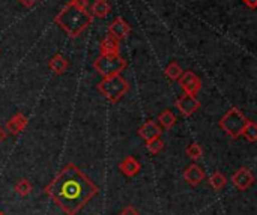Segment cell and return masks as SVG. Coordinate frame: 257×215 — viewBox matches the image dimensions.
<instances>
[{"instance_id": "18", "label": "cell", "mask_w": 257, "mask_h": 215, "mask_svg": "<svg viewBox=\"0 0 257 215\" xmlns=\"http://www.w3.org/2000/svg\"><path fill=\"white\" fill-rule=\"evenodd\" d=\"M182 68H181V65L178 63V62H170L167 66H166V69H164V74H166V77L169 78V80H172V81H178V78L182 75Z\"/></svg>"}, {"instance_id": "23", "label": "cell", "mask_w": 257, "mask_h": 215, "mask_svg": "<svg viewBox=\"0 0 257 215\" xmlns=\"http://www.w3.org/2000/svg\"><path fill=\"white\" fill-rule=\"evenodd\" d=\"M163 148H164V143H163V140L160 137H155V139H151V140L146 142V149L154 155L160 154L163 151Z\"/></svg>"}, {"instance_id": "17", "label": "cell", "mask_w": 257, "mask_h": 215, "mask_svg": "<svg viewBox=\"0 0 257 215\" xmlns=\"http://www.w3.org/2000/svg\"><path fill=\"white\" fill-rule=\"evenodd\" d=\"M158 122H160V125H161L163 128L172 130V128L175 127V124H176V116H175V113H173L170 109H167V110H164L163 113H160Z\"/></svg>"}, {"instance_id": "5", "label": "cell", "mask_w": 257, "mask_h": 215, "mask_svg": "<svg viewBox=\"0 0 257 215\" xmlns=\"http://www.w3.org/2000/svg\"><path fill=\"white\" fill-rule=\"evenodd\" d=\"M126 65L128 63L120 56V53H117V54H99L93 60L95 71L98 74H101L102 77H110V75L120 74L126 68Z\"/></svg>"}, {"instance_id": "7", "label": "cell", "mask_w": 257, "mask_h": 215, "mask_svg": "<svg viewBox=\"0 0 257 215\" xmlns=\"http://www.w3.org/2000/svg\"><path fill=\"white\" fill-rule=\"evenodd\" d=\"M200 101L193 96V95H188V93H184L182 96H179L176 99V109L179 110V113L185 118H190L193 116L199 109H200Z\"/></svg>"}, {"instance_id": "9", "label": "cell", "mask_w": 257, "mask_h": 215, "mask_svg": "<svg viewBox=\"0 0 257 215\" xmlns=\"http://www.w3.org/2000/svg\"><path fill=\"white\" fill-rule=\"evenodd\" d=\"M232 184L241 190V191H245L248 190L253 184H254V175L250 169H245V167H241L238 169L233 175H232Z\"/></svg>"}, {"instance_id": "16", "label": "cell", "mask_w": 257, "mask_h": 215, "mask_svg": "<svg viewBox=\"0 0 257 215\" xmlns=\"http://www.w3.org/2000/svg\"><path fill=\"white\" fill-rule=\"evenodd\" d=\"M110 12H111V5L108 3V0H95L90 8L92 17L96 18H105Z\"/></svg>"}, {"instance_id": "12", "label": "cell", "mask_w": 257, "mask_h": 215, "mask_svg": "<svg viewBox=\"0 0 257 215\" xmlns=\"http://www.w3.org/2000/svg\"><path fill=\"white\" fill-rule=\"evenodd\" d=\"M139 136H140L142 139H145L146 142L151 140V139L160 137V136H161V127L158 125L157 121H148V122H145V124L139 128Z\"/></svg>"}, {"instance_id": "3", "label": "cell", "mask_w": 257, "mask_h": 215, "mask_svg": "<svg viewBox=\"0 0 257 215\" xmlns=\"http://www.w3.org/2000/svg\"><path fill=\"white\" fill-rule=\"evenodd\" d=\"M96 89L105 96L107 101L116 104L130 90V83L120 74H116V75L104 77V80H101L96 84Z\"/></svg>"}, {"instance_id": "11", "label": "cell", "mask_w": 257, "mask_h": 215, "mask_svg": "<svg viewBox=\"0 0 257 215\" xmlns=\"http://www.w3.org/2000/svg\"><path fill=\"white\" fill-rule=\"evenodd\" d=\"M184 179L193 185V187H197L203 179H205V172L200 166L197 164H190L185 170H184Z\"/></svg>"}, {"instance_id": "21", "label": "cell", "mask_w": 257, "mask_h": 215, "mask_svg": "<svg viewBox=\"0 0 257 215\" xmlns=\"http://www.w3.org/2000/svg\"><path fill=\"white\" fill-rule=\"evenodd\" d=\"M32 190H33V185H32V182L30 181H27V179H20L17 184H15V193H18L21 197H24V196H27V194H30L32 193Z\"/></svg>"}, {"instance_id": "15", "label": "cell", "mask_w": 257, "mask_h": 215, "mask_svg": "<svg viewBox=\"0 0 257 215\" xmlns=\"http://www.w3.org/2000/svg\"><path fill=\"white\" fill-rule=\"evenodd\" d=\"M99 51L101 54H117L120 53V44L114 38L105 36L99 44Z\"/></svg>"}, {"instance_id": "22", "label": "cell", "mask_w": 257, "mask_h": 215, "mask_svg": "<svg viewBox=\"0 0 257 215\" xmlns=\"http://www.w3.org/2000/svg\"><path fill=\"white\" fill-rule=\"evenodd\" d=\"M185 154H187V157H190L193 161H197V160H200V158L203 157V148H202L199 143H191V145L187 148Z\"/></svg>"}, {"instance_id": "6", "label": "cell", "mask_w": 257, "mask_h": 215, "mask_svg": "<svg viewBox=\"0 0 257 215\" xmlns=\"http://www.w3.org/2000/svg\"><path fill=\"white\" fill-rule=\"evenodd\" d=\"M178 83L181 86V89L188 93V95H193V96H197V93L200 92L202 89V80L200 77L193 72V71H187V72H182V75L178 78Z\"/></svg>"}, {"instance_id": "24", "label": "cell", "mask_w": 257, "mask_h": 215, "mask_svg": "<svg viewBox=\"0 0 257 215\" xmlns=\"http://www.w3.org/2000/svg\"><path fill=\"white\" fill-rule=\"evenodd\" d=\"M68 3L81 11H89V0H69Z\"/></svg>"}, {"instance_id": "29", "label": "cell", "mask_w": 257, "mask_h": 215, "mask_svg": "<svg viewBox=\"0 0 257 215\" xmlns=\"http://www.w3.org/2000/svg\"><path fill=\"white\" fill-rule=\"evenodd\" d=\"M0 215H5V214H3V212H2V211H0Z\"/></svg>"}, {"instance_id": "2", "label": "cell", "mask_w": 257, "mask_h": 215, "mask_svg": "<svg viewBox=\"0 0 257 215\" xmlns=\"http://www.w3.org/2000/svg\"><path fill=\"white\" fill-rule=\"evenodd\" d=\"M54 23L59 24V27L63 29L71 39H75L93 23V17L89 11H81L66 3L54 17Z\"/></svg>"}, {"instance_id": "20", "label": "cell", "mask_w": 257, "mask_h": 215, "mask_svg": "<svg viewBox=\"0 0 257 215\" xmlns=\"http://www.w3.org/2000/svg\"><path fill=\"white\" fill-rule=\"evenodd\" d=\"M242 137H245V140H248L250 143H254L257 140V125L253 121H248L247 125L244 127L242 133H241Z\"/></svg>"}, {"instance_id": "1", "label": "cell", "mask_w": 257, "mask_h": 215, "mask_svg": "<svg viewBox=\"0 0 257 215\" xmlns=\"http://www.w3.org/2000/svg\"><path fill=\"white\" fill-rule=\"evenodd\" d=\"M45 194L66 215H77L96 194L98 187L77 164H66L44 188Z\"/></svg>"}, {"instance_id": "10", "label": "cell", "mask_w": 257, "mask_h": 215, "mask_svg": "<svg viewBox=\"0 0 257 215\" xmlns=\"http://www.w3.org/2000/svg\"><path fill=\"white\" fill-rule=\"evenodd\" d=\"M27 124H29V119L23 113H17L6 122V133L17 136L27 127Z\"/></svg>"}, {"instance_id": "27", "label": "cell", "mask_w": 257, "mask_h": 215, "mask_svg": "<svg viewBox=\"0 0 257 215\" xmlns=\"http://www.w3.org/2000/svg\"><path fill=\"white\" fill-rule=\"evenodd\" d=\"M242 2H244V5L248 6L251 11H254L257 8V0H242Z\"/></svg>"}, {"instance_id": "25", "label": "cell", "mask_w": 257, "mask_h": 215, "mask_svg": "<svg viewBox=\"0 0 257 215\" xmlns=\"http://www.w3.org/2000/svg\"><path fill=\"white\" fill-rule=\"evenodd\" d=\"M120 215H140V214H139V211H137L134 206H128V208H125V209L120 212Z\"/></svg>"}, {"instance_id": "14", "label": "cell", "mask_w": 257, "mask_h": 215, "mask_svg": "<svg viewBox=\"0 0 257 215\" xmlns=\"http://www.w3.org/2000/svg\"><path fill=\"white\" fill-rule=\"evenodd\" d=\"M48 68L51 72H54L56 75H62L65 74V71L68 69V60L65 59L63 54L57 53L54 54L50 60H48Z\"/></svg>"}, {"instance_id": "8", "label": "cell", "mask_w": 257, "mask_h": 215, "mask_svg": "<svg viewBox=\"0 0 257 215\" xmlns=\"http://www.w3.org/2000/svg\"><path fill=\"white\" fill-rule=\"evenodd\" d=\"M107 32H108V36L114 38L116 41H122V39L128 38V35L131 33V26L122 17H117L108 24Z\"/></svg>"}, {"instance_id": "28", "label": "cell", "mask_w": 257, "mask_h": 215, "mask_svg": "<svg viewBox=\"0 0 257 215\" xmlns=\"http://www.w3.org/2000/svg\"><path fill=\"white\" fill-rule=\"evenodd\" d=\"M6 136H8V133H6V130L0 127V143H3V142L6 140Z\"/></svg>"}, {"instance_id": "13", "label": "cell", "mask_w": 257, "mask_h": 215, "mask_svg": "<svg viewBox=\"0 0 257 215\" xmlns=\"http://www.w3.org/2000/svg\"><path fill=\"white\" fill-rule=\"evenodd\" d=\"M119 169H120V172H122L125 176L134 178L136 175H139L142 166H140V163H139L134 157H126V158L119 164Z\"/></svg>"}, {"instance_id": "19", "label": "cell", "mask_w": 257, "mask_h": 215, "mask_svg": "<svg viewBox=\"0 0 257 215\" xmlns=\"http://www.w3.org/2000/svg\"><path fill=\"white\" fill-rule=\"evenodd\" d=\"M227 184V178L221 173V172H214L212 176L209 178V185L215 190V191H221Z\"/></svg>"}, {"instance_id": "4", "label": "cell", "mask_w": 257, "mask_h": 215, "mask_svg": "<svg viewBox=\"0 0 257 215\" xmlns=\"http://www.w3.org/2000/svg\"><path fill=\"white\" fill-rule=\"evenodd\" d=\"M248 119L245 118V115L238 109V107H232L218 122L220 128L233 140L241 137V133L244 130V127L247 125Z\"/></svg>"}, {"instance_id": "26", "label": "cell", "mask_w": 257, "mask_h": 215, "mask_svg": "<svg viewBox=\"0 0 257 215\" xmlns=\"http://www.w3.org/2000/svg\"><path fill=\"white\" fill-rule=\"evenodd\" d=\"M18 2H20L24 8H27V9H29V8H33V6L38 3V0H18Z\"/></svg>"}]
</instances>
